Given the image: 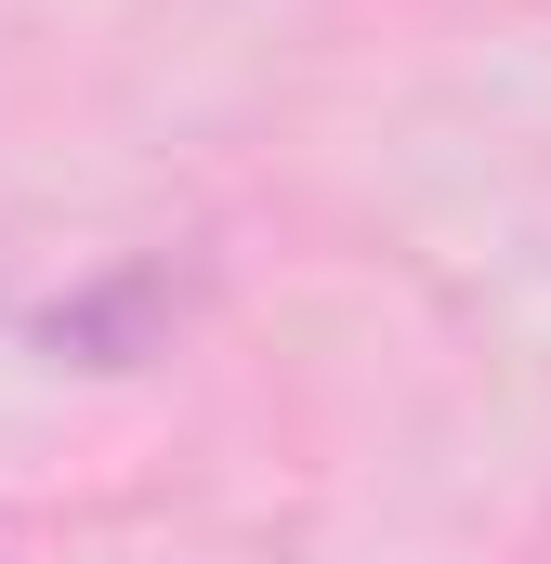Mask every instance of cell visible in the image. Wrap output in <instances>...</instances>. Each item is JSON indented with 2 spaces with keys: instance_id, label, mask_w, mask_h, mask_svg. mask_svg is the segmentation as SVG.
<instances>
[{
  "instance_id": "obj_1",
  "label": "cell",
  "mask_w": 551,
  "mask_h": 564,
  "mask_svg": "<svg viewBox=\"0 0 551 564\" xmlns=\"http://www.w3.org/2000/svg\"><path fill=\"white\" fill-rule=\"evenodd\" d=\"M158 315H171V276L132 263V276L53 302V315H40V341H53V355H79V368H132V355H158Z\"/></svg>"
}]
</instances>
